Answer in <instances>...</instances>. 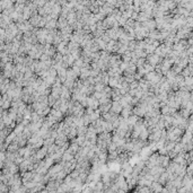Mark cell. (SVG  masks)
<instances>
[{"mask_svg":"<svg viewBox=\"0 0 193 193\" xmlns=\"http://www.w3.org/2000/svg\"><path fill=\"white\" fill-rule=\"evenodd\" d=\"M147 62H149L150 64H152L154 67H156L159 62H163V58H160L158 54H156V53H151V54H148L147 55Z\"/></svg>","mask_w":193,"mask_h":193,"instance_id":"1","label":"cell"},{"mask_svg":"<svg viewBox=\"0 0 193 193\" xmlns=\"http://www.w3.org/2000/svg\"><path fill=\"white\" fill-rule=\"evenodd\" d=\"M122 110H123V105L121 104V102L120 101H113L112 102V107H111V111L113 113H116V114H119V113H121Z\"/></svg>","mask_w":193,"mask_h":193,"instance_id":"2","label":"cell"},{"mask_svg":"<svg viewBox=\"0 0 193 193\" xmlns=\"http://www.w3.org/2000/svg\"><path fill=\"white\" fill-rule=\"evenodd\" d=\"M77 73L73 71L72 68L70 69H67V78H69V79H73V80H76V78H77Z\"/></svg>","mask_w":193,"mask_h":193,"instance_id":"3","label":"cell"}]
</instances>
